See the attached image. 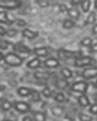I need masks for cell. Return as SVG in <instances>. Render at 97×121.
Returning <instances> with one entry per match:
<instances>
[{
    "label": "cell",
    "mask_w": 97,
    "mask_h": 121,
    "mask_svg": "<svg viewBox=\"0 0 97 121\" xmlns=\"http://www.w3.org/2000/svg\"><path fill=\"white\" fill-rule=\"evenodd\" d=\"M3 60L5 61V63L11 66H19L21 64H23L24 59L14 53H9L5 56H3Z\"/></svg>",
    "instance_id": "6da1fadb"
},
{
    "label": "cell",
    "mask_w": 97,
    "mask_h": 121,
    "mask_svg": "<svg viewBox=\"0 0 97 121\" xmlns=\"http://www.w3.org/2000/svg\"><path fill=\"white\" fill-rule=\"evenodd\" d=\"M93 59L88 56H82V57H77L74 59V65L77 68H83V66L86 65H90L92 64Z\"/></svg>",
    "instance_id": "7a4b0ae2"
},
{
    "label": "cell",
    "mask_w": 97,
    "mask_h": 121,
    "mask_svg": "<svg viewBox=\"0 0 97 121\" xmlns=\"http://www.w3.org/2000/svg\"><path fill=\"white\" fill-rule=\"evenodd\" d=\"M22 5L21 1H14V0H5V1H0V8H5L8 10H13L16 8H19Z\"/></svg>",
    "instance_id": "3957f363"
},
{
    "label": "cell",
    "mask_w": 97,
    "mask_h": 121,
    "mask_svg": "<svg viewBox=\"0 0 97 121\" xmlns=\"http://www.w3.org/2000/svg\"><path fill=\"white\" fill-rule=\"evenodd\" d=\"M87 89V82H83V80H80V82H77L72 85V90L79 93H84Z\"/></svg>",
    "instance_id": "277c9868"
},
{
    "label": "cell",
    "mask_w": 97,
    "mask_h": 121,
    "mask_svg": "<svg viewBox=\"0 0 97 121\" xmlns=\"http://www.w3.org/2000/svg\"><path fill=\"white\" fill-rule=\"evenodd\" d=\"M14 108L19 112H22V114H25V112H29L30 109L29 104L26 102H15L14 103Z\"/></svg>",
    "instance_id": "5b68a950"
},
{
    "label": "cell",
    "mask_w": 97,
    "mask_h": 121,
    "mask_svg": "<svg viewBox=\"0 0 97 121\" xmlns=\"http://www.w3.org/2000/svg\"><path fill=\"white\" fill-rule=\"evenodd\" d=\"M96 75H97L96 68H88V69L83 70V72H82V76H83V78H85V79L94 78V77H96Z\"/></svg>",
    "instance_id": "8992f818"
},
{
    "label": "cell",
    "mask_w": 97,
    "mask_h": 121,
    "mask_svg": "<svg viewBox=\"0 0 97 121\" xmlns=\"http://www.w3.org/2000/svg\"><path fill=\"white\" fill-rule=\"evenodd\" d=\"M22 34H23V37L26 38V39H29V40H34L39 35V32L38 31H35V30H30V29H24L22 31Z\"/></svg>",
    "instance_id": "52a82bcc"
},
{
    "label": "cell",
    "mask_w": 97,
    "mask_h": 121,
    "mask_svg": "<svg viewBox=\"0 0 97 121\" xmlns=\"http://www.w3.org/2000/svg\"><path fill=\"white\" fill-rule=\"evenodd\" d=\"M44 65L48 69H54V68H57L59 65V61L55 58H48L44 61Z\"/></svg>",
    "instance_id": "ba28073f"
},
{
    "label": "cell",
    "mask_w": 97,
    "mask_h": 121,
    "mask_svg": "<svg viewBox=\"0 0 97 121\" xmlns=\"http://www.w3.org/2000/svg\"><path fill=\"white\" fill-rule=\"evenodd\" d=\"M57 54H58V57H59L60 59H63V60H68L69 58H71L72 56L74 55L73 53L68 52V50H66V49H59L57 52Z\"/></svg>",
    "instance_id": "9c48e42d"
},
{
    "label": "cell",
    "mask_w": 97,
    "mask_h": 121,
    "mask_svg": "<svg viewBox=\"0 0 97 121\" xmlns=\"http://www.w3.org/2000/svg\"><path fill=\"white\" fill-rule=\"evenodd\" d=\"M34 53L39 57H46L48 54V49L46 47H37L34 49Z\"/></svg>",
    "instance_id": "30bf717a"
},
{
    "label": "cell",
    "mask_w": 97,
    "mask_h": 121,
    "mask_svg": "<svg viewBox=\"0 0 97 121\" xmlns=\"http://www.w3.org/2000/svg\"><path fill=\"white\" fill-rule=\"evenodd\" d=\"M40 65H41V60L39 58H35V59L28 61V63H27V66L29 69H38Z\"/></svg>",
    "instance_id": "8fae6325"
},
{
    "label": "cell",
    "mask_w": 97,
    "mask_h": 121,
    "mask_svg": "<svg viewBox=\"0 0 97 121\" xmlns=\"http://www.w3.org/2000/svg\"><path fill=\"white\" fill-rule=\"evenodd\" d=\"M15 49L22 54H30L31 53V50H30L26 45H24V44H17V45H15Z\"/></svg>",
    "instance_id": "7c38bea8"
},
{
    "label": "cell",
    "mask_w": 97,
    "mask_h": 121,
    "mask_svg": "<svg viewBox=\"0 0 97 121\" xmlns=\"http://www.w3.org/2000/svg\"><path fill=\"white\" fill-rule=\"evenodd\" d=\"M78 102H79V104H80L82 107H86V106H88L90 105V101H88V98L86 95H80L79 96V99H78Z\"/></svg>",
    "instance_id": "4fadbf2b"
},
{
    "label": "cell",
    "mask_w": 97,
    "mask_h": 121,
    "mask_svg": "<svg viewBox=\"0 0 97 121\" xmlns=\"http://www.w3.org/2000/svg\"><path fill=\"white\" fill-rule=\"evenodd\" d=\"M30 91H31V90H30L29 88L21 87L17 89V94H19V96H28V95H30Z\"/></svg>",
    "instance_id": "5bb4252c"
},
{
    "label": "cell",
    "mask_w": 97,
    "mask_h": 121,
    "mask_svg": "<svg viewBox=\"0 0 97 121\" xmlns=\"http://www.w3.org/2000/svg\"><path fill=\"white\" fill-rule=\"evenodd\" d=\"M51 112L55 117H60L64 112V108L62 106H54V107L51 108Z\"/></svg>",
    "instance_id": "9a60e30c"
},
{
    "label": "cell",
    "mask_w": 97,
    "mask_h": 121,
    "mask_svg": "<svg viewBox=\"0 0 97 121\" xmlns=\"http://www.w3.org/2000/svg\"><path fill=\"white\" fill-rule=\"evenodd\" d=\"M0 23L7 24V25H11V24H12V22L8 18V14L5 13V11L0 12Z\"/></svg>",
    "instance_id": "2e32d148"
},
{
    "label": "cell",
    "mask_w": 97,
    "mask_h": 121,
    "mask_svg": "<svg viewBox=\"0 0 97 121\" xmlns=\"http://www.w3.org/2000/svg\"><path fill=\"white\" fill-rule=\"evenodd\" d=\"M68 15L71 17V18L73 19H78L79 16H80V13H79V11L76 9V8H71V9H68Z\"/></svg>",
    "instance_id": "e0dca14e"
},
{
    "label": "cell",
    "mask_w": 97,
    "mask_h": 121,
    "mask_svg": "<svg viewBox=\"0 0 97 121\" xmlns=\"http://www.w3.org/2000/svg\"><path fill=\"white\" fill-rule=\"evenodd\" d=\"M57 89H66L68 87V82L66 79H58L55 84Z\"/></svg>",
    "instance_id": "ac0fdd59"
},
{
    "label": "cell",
    "mask_w": 97,
    "mask_h": 121,
    "mask_svg": "<svg viewBox=\"0 0 97 121\" xmlns=\"http://www.w3.org/2000/svg\"><path fill=\"white\" fill-rule=\"evenodd\" d=\"M48 77H50V74L48 73H45V72H36L35 73V78H37V79H48Z\"/></svg>",
    "instance_id": "d6986e66"
},
{
    "label": "cell",
    "mask_w": 97,
    "mask_h": 121,
    "mask_svg": "<svg viewBox=\"0 0 97 121\" xmlns=\"http://www.w3.org/2000/svg\"><path fill=\"white\" fill-rule=\"evenodd\" d=\"M60 73H62V75L64 76L66 80H67L68 78H71L72 77V72L70 71L68 68H63L62 71H60Z\"/></svg>",
    "instance_id": "ffe728a7"
},
{
    "label": "cell",
    "mask_w": 97,
    "mask_h": 121,
    "mask_svg": "<svg viewBox=\"0 0 97 121\" xmlns=\"http://www.w3.org/2000/svg\"><path fill=\"white\" fill-rule=\"evenodd\" d=\"M74 25H76V23L73 21H71V19H65L63 22V27L65 29H71V28L74 27Z\"/></svg>",
    "instance_id": "44dd1931"
},
{
    "label": "cell",
    "mask_w": 97,
    "mask_h": 121,
    "mask_svg": "<svg viewBox=\"0 0 97 121\" xmlns=\"http://www.w3.org/2000/svg\"><path fill=\"white\" fill-rule=\"evenodd\" d=\"M34 118H35L36 121H45L46 120L45 115L40 112H36L35 114H34Z\"/></svg>",
    "instance_id": "7402d4cb"
},
{
    "label": "cell",
    "mask_w": 97,
    "mask_h": 121,
    "mask_svg": "<svg viewBox=\"0 0 97 121\" xmlns=\"http://www.w3.org/2000/svg\"><path fill=\"white\" fill-rule=\"evenodd\" d=\"M30 94H31V100L34 101V102H38V101H40V99H41L40 92L37 91V90H31Z\"/></svg>",
    "instance_id": "603a6c76"
},
{
    "label": "cell",
    "mask_w": 97,
    "mask_h": 121,
    "mask_svg": "<svg viewBox=\"0 0 97 121\" xmlns=\"http://www.w3.org/2000/svg\"><path fill=\"white\" fill-rule=\"evenodd\" d=\"M81 7H82V11H83L84 13H86L91 8V1H88V0L81 1Z\"/></svg>",
    "instance_id": "cb8c5ba5"
},
{
    "label": "cell",
    "mask_w": 97,
    "mask_h": 121,
    "mask_svg": "<svg viewBox=\"0 0 97 121\" xmlns=\"http://www.w3.org/2000/svg\"><path fill=\"white\" fill-rule=\"evenodd\" d=\"M1 107H2L3 110H10L12 107V103L9 102V101H3L2 104H1Z\"/></svg>",
    "instance_id": "d4e9b609"
},
{
    "label": "cell",
    "mask_w": 97,
    "mask_h": 121,
    "mask_svg": "<svg viewBox=\"0 0 97 121\" xmlns=\"http://www.w3.org/2000/svg\"><path fill=\"white\" fill-rule=\"evenodd\" d=\"M95 21H96V14L94 12H92L88 15L87 19H86V24H93V23H95Z\"/></svg>",
    "instance_id": "484cf974"
},
{
    "label": "cell",
    "mask_w": 97,
    "mask_h": 121,
    "mask_svg": "<svg viewBox=\"0 0 97 121\" xmlns=\"http://www.w3.org/2000/svg\"><path fill=\"white\" fill-rule=\"evenodd\" d=\"M81 45L85 46V47L91 46L92 45V39H90V38H84V39L81 41Z\"/></svg>",
    "instance_id": "4316f807"
},
{
    "label": "cell",
    "mask_w": 97,
    "mask_h": 121,
    "mask_svg": "<svg viewBox=\"0 0 97 121\" xmlns=\"http://www.w3.org/2000/svg\"><path fill=\"white\" fill-rule=\"evenodd\" d=\"M79 118L81 121H92V116H87V115L82 114V112L79 114Z\"/></svg>",
    "instance_id": "83f0119b"
},
{
    "label": "cell",
    "mask_w": 97,
    "mask_h": 121,
    "mask_svg": "<svg viewBox=\"0 0 97 121\" xmlns=\"http://www.w3.org/2000/svg\"><path fill=\"white\" fill-rule=\"evenodd\" d=\"M54 100L56 101V102L57 103H63L65 101V95H64V93H57L55 95V99H54Z\"/></svg>",
    "instance_id": "f1b7e54d"
},
{
    "label": "cell",
    "mask_w": 97,
    "mask_h": 121,
    "mask_svg": "<svg viewBox=\"0 0 97 121\" xmlns=\"http://www.w3.org/2000/svg\"><path fill=\"white\" fill-rule=\"evenodd\" d=\"M37 3L40 5L41 8H48V5H50V1H48V0H38Z\"/></svg>",
    "instance_id": "f546056e"
},
{
    "label": "cell",
    "mask_w": 97,
    "mask_h": 121,
    "mask_svg": "<svg viewBox=\"0 0 97 121\" xmlns=\"http://www.w3.org/2000/svg\"><path fill=\"white\" fill-rule=\"evenodd\" d=\"M42 94H43L45 98H50V96L52 95V90L50 89V88H44L43 90H42Z\"/></svg>",
    "instance_id": "4dcf8cb0"
},
{
    "label": "cell",
    "mask_w": 97,
    "mask_h": 121,
    "mask_svg": "<svg viewBox=\"0 0 97 121\" xmlns=\"http://www.w3.org/2000/svg\"><path fill=\"white\" fill-rule=\"evenodd\" d=\"M5 34H7L8 37H14V35H16V30H14V29L5 30Z\"/></svg>",
    "instance_id": "1f68e13d"
},
{
    "label": "cell",
    "mask_w": 97,
    "mask_h": 121,
    "mask_svg": "<svg viewBox=\"0 0 97 121\" xmlns=\"http://www.w3.org/2000/svg\"><path fill=\"white\" fill-rule=\"evenodd\" d=\"M9 45H10L9 42H7V41H0V48H1V49H7Z\"/></svg>",
    "instance_id": "d6a6232c"
},
{
    "label": "cell",
    "mask_w": 97,
    "mask_h": 121,
    "mask_svg": "<svg viewBox=\"0 0 97 121\" xmlns=\"http://www.w3.org/2000/svg\"><path fill=\"white\" fill-rule=\"evenodd\" d=\"M90 110H91V112H92L93 115H96L97 114V105L96 104H93V105L91 106Z\"/></svg>",
    "instance_id": "836d02e7"
},
{
    "label": "cell",
    "mask_w": 97,
    "mask_h": 121,
    "mask_svg": "<svg viewBox=\"0 0 97 121\" xmlns=\"http://www.w3.org/2000/svg\"><path fill=\"white\" fill-rule=\"evenodd\" d=\"M59 11L62 13H66V12H68V8L65 4H59Z\"/></svg>",
    "instance_id": "e575fe53"
},
{
    "label": "cell",
    "mask_w": 97,
    "mask_h": 121,
    "mask_svg": "<svg viewBox=\"0 0 97 121\" xmlns=\"http://www.w3.org/2000/svg\"><path fill=\"white\" fill-rule=\"evenodd\" d=\"M16 24H17V26H19V27H25L26 26V22L23 21V19H17Z\"/></svg>",
    "instance_id": "d590c367"
},
{
    "label": "cell",
    "mask_w": 97,
    "mask_h": 121,
    "mask_svg": "<svg viewBox=\"0 0 97 121\" xmlns=\"http://www.w3.org/2000/svg\"><path fill=\"white\" fill-rule=\"evenodd\" d=\"M5 29L3 27H1V26H0V35L2 37V35H5Z\"/></svg>",
    "instance_id": "8d00e7d4"
},
{
    "label": "cell",
    "mask_w": 97,
    "mask_h": 121,
    "mask_svg": "<svg viewBox=\"0 0 97 121\" xmlns=\"http://www.w3.org/2000/svg\"><path fill=\"white\" fill-rule=\"evenodd\" d=\"M23 121H34V120H32V119L30 118L29 116H25V117L23 118Z\"/></svg>",
    "instance_id": "74e56055"
},
{
    "label": "cell",
    "mask_w": 97,
    "mask_h": 121,
    "mask_svg": "<svg viewBox=\"0 0 97 121\" xmlns=\"http://www.w3.org/2000/svg\"><path fill=\"white\" fill-rule=\"evenodd\" d=\"M93 33L94 34L97 33V26L96 25H94V27H93Z\"/></svg>",
    "instance_id": "f35d334b"
},
{
    "label": "cell",
    "mask_w": 97,
    "mask_h": 121,
    "mask_svg": "<svg viewBox=\"0 0 97 121\" xmlns=\"http://www.w3.org/2000/svg\"><path fill=\"white\" fill-rule=\"evenodd\" d=\"M92 50H93V52H96V50H97V44H96V43H94V45H93Z\"/></svg>",
    "instance_id": "ab89813d"
},
{
    "label": "cell",
    "mask_w": 97,
    "mask_h": 121,
    "mask_svg": "<svg viewBox=\"0 0 97 121\" xmlns=\"http://www.w3.org/2000/svg\"><path fill=\"white\" fill-rule=\"evenodd\" d=\"M3 59V55H2V54H1V53H0V61H1V60H2Z\"/></svg>",
    "instance_id": "60d3db41"
},
{
    "label": "cell",
    "mask_w": 97,
    "mask_h": 121,
    "mask_svg": "<svg viewBox=\"0 0 97 121\" xmlns=\"http://www.w3.org/2000/svg\"><path fill=\"white\" fill-rule=\"evenodd\" d=\"M3 121H11V120H3Z\"/></svg>",
    "instance_id": "b9f144b4"
}]
</instances>
